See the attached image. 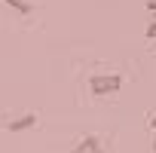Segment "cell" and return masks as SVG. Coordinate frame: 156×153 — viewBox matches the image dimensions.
<instances>
[{"mask_svg": "<svg viewBox=\"0 0 156 153\" xmlns=\"http://www.w3.org/2000/svg\"><path fill=\"white\" fill-rule=\"evenodd\" d=\"M122 89V73H92L89 76V92L95 98H107V95H116Z\"/></svg>", "mask_w": 156, "mask_h": 153, "instance_id": "6da1fadb", "label": "cell"}, {"mask_svg": "<svg viewBox=\"0 0 156 153\" xmlns=\"http://www.w3.org/2000/svg\"><path fill=\"white\" fill-rule=\"evenodd\" d=\"M150 126H153V150H150V153H156V113L150 116Z\"/></svg>", "mask_w": 156, "mask_h": 153, "instance_id": "8992f818", "label": "cell"}, {"mask_svg": "<svg viewBox=\"0 0 156 153\" xmlns=\"http://www.w3.org/2000/svg\"><path fill=\"white\" fill-rule=\"evenodd\" d=\"M3 3H6L9 9H16L19 16H31V12H34V6L28 3V0H3Z\"/></svg>", "mask_w": 156, "mask_h": 153, "instance_id": "277c9868", "label": "cell"}, {"mask_svg": "<svg viewBox=\"0 0 156 153\" xmlns=\"http://www.w3.org/2000/svg\"><path fill=\"white\" fill-rule=\"evenodd\" d=\"M144 37H147V40H156V12H153V22H150V28L144 31Z\"/></svg>", "mask_w": 156, "mask_h": 153, "instance_id": "5b68a950", "label": "cell"}, {"mask_svg": "<svg viewBox=\"0 0 156 153\" xmlns=\"http://www.w3.org/2000/svg\"><path fill=\"white\" fill-rule=\"evenodd\" d=\"M70 153H107L104 150V144H101V138H95V135H86V138H80L73 147H70Z\"/></svg>", "mask_w": 156, "mask_h": 153, "instance_id": "7a4b0ae2", "label": "cell"}, {"mask_svg": "<svg viewBox=\"0 0 156 153\" xmlns=\"http://www.w3.org/2000/svg\"><path fill=\"white\" fill-rule=\"evenodd\" d=\"M34 126H37V113H34V110L3 123V129H6V132H28V129H34Z\"/></svg>", "mask_w": 156, "mask_h": 153, "instance_id": "3957f363", "label": "cell"}]
</instances>
